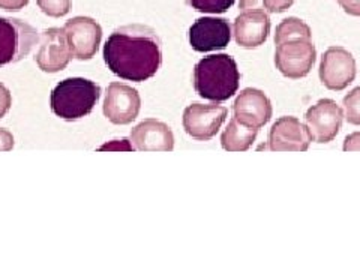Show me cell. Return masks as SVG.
<instances>
[{
	"label": "cell",
	"instance_id": "6da1fadb",
	"mask_svg": "<svg viewBox=\"0 0 360 270\" xmlns=\"http://www.w3.org/2000/svg\"><path fill=\"white\" fill-rule=\"evenodd\" d=\"M103 54L112 74L135 83L156 75L162 63L160 37L150 27L141 25L116 29L108 37Z\"/></svg>",
	"mask_w": 360,
	"mask_h": 270
},
{
	"label": "cell",
	"instance_id": "7a4b0ae2",
	"mask_svg": "<svg viewBox=\"0 0 360 270\" xmlns=\"http://www.w3.org/2000/svg\"><path fill=\"white\" fill-rule=\"evenodd\" d=\"M240 72L231 56L219 53L202 58L194 68L195 92L213 103L229 101L239 89Z\"/></svg>",
	"mask_w": 360,
	"mask_h": 270
},
{
	"label": "cell",
	"instance_id": "3957f363",
	"mask_svg": "<svg viewBox=\"0 0 360 270\" xmlns=\"http://www.w3.org/2000/svg\"><path fill=\"white\" fill-rule=\"evenodd\" d=\"M101 98V87L82 77H71L53 89L50 107L56 116L72 122L92 112Z\"/></svg>",
	"mask_w": 360,
	"mask_h": 270
},
{
	"label": "cell",
	"instance_id": "277c9868",
	"mask_svg": "<svg viewBox=\"0 0 360 270\" xmlns=\"http://www.w3.org/2000/svg\"><path fill=\"white\" fill-rule=\"evenodd\" d=\"M38 42V32L29 22L0 17V68L27 58Z\"/></svg>",
	"mask_w": 360,
	"mask_h": 270
},
{
	"label": "cell",
	"instance_id": "5b68a950",
	"mask_svg": "<svg viewBox=\"0 0 360 270\" xmlns=\"http://www.w3.org/2000/svg\"><path fill=\"white\" fill-rule=\"evenodd\" d=\"M317 59V50L309 39H291L276 45V70L291 80L307 77Z\"/></svg>",
	"mask_w": 360,
	"mask_h": 270
},
{
	"label": "cell",
	"instance_id": "8992f818",
	"mask_svg": "<svg viewBox=\"0 0 360 270\" xmlns=\"http://www.w3.org/2000/svg\"><path fill=\"white\" fill-rule=\"evenodd\" d=\"M319 74L326 89L340 92L354 82L357 74L356 59L342 47H330L321 56Z\"/></svg>",
	"mask_w": 360,
	"mask_h": 270
},
{
	"label": "cell",
	"instance_id": "52a82bcc",
	"mask_svg": "<svg viewBox=\"0 0 360 270\" xmlns=\"http://www.w3.org/2000/svg\"><path fill=\"white\" fill-rule=\"evenodd\" d=\"M344 111L333 99H320L317 104L308 108L305 115V127L309 137L315 143H330L341 129Z\"/></svg>",
	"mask_w": 360,
	"mask_h": 270
},
{
	"label": "cell",
	"instance_id": "ba28073f",
	"mask_svg": "<svg viewBox=\"0 0 360 270\" xmlns=\"http://www.w3.org/2000/svg\"><path fill=\"white\" fill-rule=\"evenodd\" d=\"M72 58L78 60H90L98 53L103 27L90 17H74L63 26Z\"/></svg>",
	"mask_w": 360,
	"mask_h": 270
},
{
	"label": "cell",
	"instance_id": "9c48e42d",
	"mask_svg": "<svg viewBox=\"0 0 360 270\" xmlns=\"http://www.w3.org/2000/svg\"><path fill=\"white\" fill-rule=\"evenodd\" d=\"M227 115L229 110L224 105L193 104L184 111V128L194 140L209 141L218 134Z\"/></svg>",
	"mask_w": 360,
	"mask_h": 270
},
{
	"label": "cell",
	"instance_id": "30bf717a",
	"mask_svg": "<svg viewBox=\"0 0 360 270\" xmlns=\"http://www.w3.org/2000/svg\"><path fill=\"white\" fill-rule=\"evenodd\" d=\"M141 98L134 89L123 83H111L104 99V116L115 125H129L139 117Z\"/></svg>",
	"mask_w": 360,
	"mask_h": 270
},
{
	"label": "cell",
	"instance_id": "8fae6325",
	"mask_svg": "<svg viewBox=\"0 0 360 270\" xmlns=\"http://www.w3.org/2000/svg\"><path fill=\"white\" fill-rule=\"evenodd\" d=\"M71 59L72 53L63 29L51 27L41 33L39 49L35 54V62L41 71L49 74L63 71Z\"/></svg>",
	"mask_w": 360,
	"mask_h": 270
},
{
	"label": "cell",
	"instance_id": "7c38bea8",
	"mask_svg": "<svg viewBox=\"0 0 360 270\" xmlns=\"http://www.w3.org/2000/svg\"><path fill=\"white\" fill-rule=\"evenodd\" d=\"M231 41V26L225 18L202 17L189 29V44L198 53L222 50Z\"/></svg>",
	"mask_w": 360,
	"mask_h": 270
},
{
	"label": "cell",
	"instance_id": "4fadbf2b",
	"mask_svg": "<svg viewBox=\"0 0 360 270\" xmlns=\"http://www.w3.org/2000/svg\"><path fill=\"white\" fill-rule=\"evenodd\" d=\"M309 132L297 117H279L269 132V150L305 152L311 144Z\"/></svg>",
	"mask_w": 360,
	"mask_h": 270
},
{
	"label": "cell",
	"instance_id": "5bb4252c",
	"mask_svg": "<svg viewBox=\"0 0 360 270\" xmlns=\"http://www.w3.org/2000/svg\"><path fill=\"white\" fill-rule=\"evenodd\" d=\"M272 103L260 89L246 87L236 98L233 104V117L246 127L263 128L272 117Z\"/></svg>",
	"mask_w": 360,
	"mask_h": 270
},
{
	"label": "cell",
	"instance_id": "9a60e30c",
	"mask_svg": "<svg viewBox=\"0 0 360 270\" xmlns=\"http://www.w3.org/2000/svg\"><path fill=\"white\" fill-rule=\"evenodd\" d=\"M270 33V18L263 8L242 11L233 25L234 41L243 49H257L266 42Z\"/></svg>",
	"mask_w": 360,
	"mask_h": 270
},
{
	"label": "cell",
	"instance_id": "2e32d148",
	"mask_svg": "<svg viewBox=\"0 0 360 270\" xmlns=\"http://www.w3.org/2000/svg\"><path fill=\"white\" fill-rule=\"evenodd\" d=\"M131 143L140 152H172L174 135L167 123L156 119H146L131 131Z\"/></svg>",
	"mask_w": 360,
	"mask_h": 270
},
{
	"label": "cell",
	"instance_id": "e0dca14e",
	"mask_svg": "<svg viewBox=\"0 0 360 270\" xmlns=\"http://www.w3.org/2000/svg\"><path fill=\"white\" fill-rule=\"evenodd\" d=\"M258 129L246 127L238 119L233 117L229 122V127L221 135V144L227 152H245L252 146L257 139Z\"/></svg>",
	"mask_w": 360,
	"mask_h": 270
},
{
	"label": "cell",
	"instance_id": "ac0fdd59",
	"mask_svg": "<svg viewBox=\"0 0 360 270\" xmlns=\"http://www.w3.org/2000/svg\"><path fill=\"white\" fill-rule=\"evenodd\" d=\"M312 32L305 21L297 17H288L278 25L275 32V44L279 45L291 39H309Z\"/></svg>",
	"mask_w": 360,
	"mask_h": 270
},
{
	"label": "cell",
	"instance_id": "d6986e66",
	"mask_svg": "<svg viewBox=\"0 0 360 270\" xmlns=\"http://www.w3.org/2000/svg\"><path fill=\"white\" fill-rule=\"evenodd\" d=\"M234 2L236 0H188L191 8L202 14H224Z\"/></svg>",
	"mask_w": 360,
	"mask_h": 270
},
{
	"label": "cell",
	"instance_id": "ffe728a7",
	"mask_svg": "<svg viewBox=\"0 0 360 270\" xmlns=\"http://www.w3.org/2000/svg\"><path fill=\"white\" fill-rule=\"evenodd\" d=\"M344 117L350 125H360V86L348 92L342 101Z\"/></svg>",
	"mask_w": 360,
	"mask_h": 270
},
{
	"label": "cell",
	"instance_id": "44dd1931",
	"mask_svg": "<svg viewBox=\"0 0 360 270\" xmlns=\"http://www.w3.org/2000/svg\"><path fill=\"white\" fill-rule=\"evenodd\" d=\"M39 9L45 15L59 18L71 11V0H37Z\"/></svg>",
	"mask_w": 360,
	"mask_h": 270
},
{
	"label": "cell",
	"instance_id": "7402d4cb",
	"mask_svg": "<svg viewBox=\"0 0 360 270\" xmlns=\"http://www.w3.org/2000/svg\"><path fill=\"white\" fill-rule=\"evenodd\" d=\"M264 11L270 14H281L285 13L288 8L292 6L295 0H262Z\"/></svg>",
	"mask_w": 360,
	"mask_h": 270
},
{
	"label": "cell",
	"instance_id": "603a6c76",
	"mask_svg": "<svg viewBox=\"0 0 360 270\" xmlns=\"http://www.w3.org/2000/svg\"><path fill=\"white\" fill-rule=\"evenodd\" d=\"M11 105H13V96L5 84L0 83V119L6 116Z\"/></svg>",
	"mask_w": 360,
	"mask_h": 270
},
{
	"label": "cell",
	"instance_id": "cb8c5ba5",
	"mask_svg": "<svg viewBox=\"0 0 360 270\" xmlns=\"http://www.w3.org/2000/svg\"><path fill=\"white\" fill-rule=\"evenodd\" d=\"M14 148V135L8 129L0 128V152H9Z\"/></svg>",
	"mask_w": 360,
	"mask_h": 270
},
{
	"label": "cell",
	"instance_id": "d4e9b609",
	"mask_svg": "<svg viewBox=\"0 0 360 270\" xmlns=\"http://www.w3.org/2000/svg\"><path fill=\"white\" fill-rule=\"evenodd\" d=\"M29 0H0V9L9 11V13H17L25 6H27Z\"/></svg>",
	"mask_w": 360,
	"mask_h": 270
},
{
	"label": "cell",
	"instance_id": "484cf974",
	"mask_svg": "<svg viewBox=\"0 0 360 270\" xmlns=\"http://www.w3.org/2000/svg\"><path fill=\"white\" fill-rule=\"evenodd\" d=\"M345 152H360V132H353L344 140Z\"/></svg>",
	"mask_w": 360,
	"mask_h": 270
},
{
	"label": "cell",
	"instance_id": "4316f807",
	"mask_svg": "<svg viewBox=\"0 0 360 270\" xmlns=\"http://www.w3.org/2000/svg\"><path fill=\"white\" fill-rule=\"evenodd\" d=\"M340 5L348 15L360 17V0H342Z\"/></svg>",
	"mask_w": 360,
	"mask_h": 270
},
{
	"label": "cell",
	"instance_id": "83f0119b",
	"mask_svg": "<svg viewBox=\"0 0 360 270\" xmlns=\"http://www.w3.org/2000/svg\"><path fill=\"white\" fill-rule=\"evenodd\" d=\"M239 8L242 11H251V9H260L263 8L262 0H240ZM264 9V8H263Z\"/></svg>",
	"mask_w": 360,
	"mask_h": 270
},
{
	"label": "cell",
	"instance_id": "f1b7e54d",
	"mask_svg": "<svg viewBox=\"0 0 360 270\" xmlns=\"http://www.w3.org/2000/svg\"><path fill=\"white\" fill-rule=\"evenodd\" d=\"M338 2H342V0H338Z\"/></svg>",
	"mask_w": 360,
	"mask_h": 270
}]
</instances>
